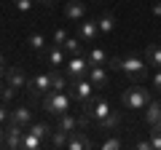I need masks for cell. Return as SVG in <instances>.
Masks as SVG:
<instances>
[{
    "mask_svg": "<svg viewBox=\"0 0 161 150\" xmlns=\"http://www.w3.org/2000/svg\"><path fill=\"white\" fill-rule=\"evenodd\" d=\"M27 91H30V97H40V94L51 91V75H48V72H40V75H35L32 81L27 83Z\"/></svg>",
    "mask_w": 161,
    "mask_h": 150,
    "instance_id": "obj_10",
    "label": "cell"
},
{
    "mask_svg": "<svg viewBox=\"0 0 161 150\" xmlns=\"http://www.w3.org/2000/svg\"><path fill=\"white\" fill-rule=\"evenodd\" d=\"M27 46H30V48H35V51H40V54H43V51L48 48V40H46V35H40V32H32V35L27 38Z\"/></svg>",
    "mask_w": 161,
    "mask_h": 150,
    "instance_id": "obj_23",
    "label": "cell"
},
{
    "mask_svg": "<svg viewBox=\"0 0 161 150\" xmlns=\"http://www.w3.org/2000/svg\"><path fill=\"white\" fill-rule=\"evenodd\" d=\"M89 81H92V86L94 88H105L110 83V75H108V70L102 67V64H94V67H89V75H86Z\"/></svg>",
    "mask_w": 161,
    "mask_h": 150,
    "instance_id": "obj_12",
    "label": "cell"
},
{
    "mask_svg": "<svg viewBox=\"0 0 161 150\" xmlns=\"http://www.w3.org/2000/svg\"><path fill=\"white\" fill-rule=\"evenodd\" d=\"M148 102H150V91L142 86H129L121 94V104L126 110H142V107H148Z\"/></svg>",
    "mask_w": 161,
    "mask_h": 150,
    "instance_id": "obj_3",
    "label": "cell"
},
{
    "mask_svg": "<svg viewBox=\"0 0 161 150\" xmlns=\"http://www.w3.org/2000/svg\"><path fill=\"white\" fill-rule=\"evenodd\" d=\"M27 131H32L35 137H40L43 142H48V139H51L54 126H51V123H46V121H32V123L27 126Z\"/></svg>",
    "mask_w": 161,
    "mask_h": 150,
    "instance_id": "obj_15",
    "label": "cell"
},
{
    "mask_svg": "<svg viewBox=\"0 0 161 150\" xmlns=\"http://www.w3.org/2000/svg\"><path fill=\"white\" fill-rule=\"evenodd\" d=\"M64 40H67V32H64V29H57V32H54V38H51V43H54V46H62Z\"/></svg>",
    "mask_w": 161,
    "mask_h": 150,
    "instance_id": "obj_30",
    "label": "cell"
},
{
    "mask_svg": "<svg viewBox=\"0 0 161 150\" xmlns=\"http://www.w3.org/2000/svg\"><path fill=\"white\" fill-rule=\"evenodd\" d=\"M38 3H40V6H46V8H51V6H54V0H38Z\"/></svg>",
    "mask_w": 161,
    "mask_h": 150,
    "instance_id": "obj_37",
    "label": "cell"
},
{
    "mask_svg": "<svg viewBox=\"0 0 161 150\" xmlns=\"http://www.w3.org/2000/svg\"><path fill=\"white\" fill-rule=\"evenodd\" d=\"M43 62L48 64V67H64L67 64V54H64V48L62 46H48L46 51H43Z\"/></svg>",
    "mask_w": 161,
    "mask_h": 150,
    "instance_id": "obj_9",
    "label": "cell"
},
{
    "mask_svg": "<svg viewBox=\"0 0 161 150\" xmlns=\"http://www.w3.org/2000/svg\"><path fill=\"white\" fill-rule=\"evenodd\" d=\"M83 13H86V3H83V0H67V3H64V16H67L70 22H80Z\"/></svg>",
    "mask_w": 161,
    "mask_h": 150,
    "instance_id": "obj_13",
    "label": "cell"
},
{
    "mask_svg": "<svg viewBox=\"0 0 161 150\" xmlns=\"http://www.w3.org/2000/svg\"><path fill=\"white\" fill-rule=\"evenodd\" d=\"M57 129H62V131L73 134L75 129H78V118L70 115V113H64V115H59V118H57Z\"/></svg>",
    "mask_w": 161,
    "mask_h": 150,
    "instance_id": "obj_19",
    "label": "cell"
},
{
    "mask_svg": "<svg viewBox=\"0 0 161 150\" xmlns=\"http://www.w3.org/2000/svg\"><path fill=\"white\" fill-rule=\"evenodd\" d=\"M43 110L51 118H59L64 113H70V94L67 91H46L43 97Z\"/></svg>",
    "mask_w": 161,
    "mask_h": 150,
    "instance_id": "obj_1",
    "label": "cell"
},
{
    "mask_svg": "<svg viewBox=\"0 0 161 150\" xmlns=\"http://www.w3.org/2000/svg\"><path fill=\"white\" fill-rule=\"evenodd\" d=\"M153 88H156V91H161V67L156 70V75H153Z\"/></svg>",
    "mask_w": 161,
    "mask_h": 150,
    "instance_id": "obj_33",
    "label": "cell"
},
{
    "mask_svg": "<svg viewBox=\"0 0 161 150\" xmlns=\"http://www.w3.org/2000/svg\"><path fill=\"white\" fill-rule=\"evenodd\" d=\"M0 147H6V126L0 123Z\"/></svg>",
    "mask_w": 161,
    "mask_h": 150,
    "instance_id": "obj_34",
    "label": "cell"
},
{
    "mask_svg": "<svg viewBox=\"0 0 161 150\" xmlns=\"http://www.w3.org/2000/svg\"><path fill=\"white\" fill-rule=\"evenodd\" d=\"M14 97H16V88L6 83V88L0 91V102H6V104H8V102H14Z\"/></svg>",
    "mask_w": 161,
    "mask_h": 150,
    "instance_id": "obj_26",
    "label": "cell"
},
{
    "mask_svg": "<svg viewBox=\"0 0 161 150\" xmlns=\"http://www.w3.org/2000/svg\"><path fill=\"white\" fill-rule=\"evenodd\" d=\"M99 147H102V150H118V147H121V139H118V137H110V139H105Z\"/></svg>",
    "mask_w": 161,
    "mask_h": 150,
    "instance_id": "obj_27",
    "label": "cell"
},
{
    "mask_svg": "<svg viewBox=\"0 0 161 150\" xmlns=\"http://www.w3.org/2000/svg\"><path fill=\"white\" fill-rule=\"evenodd\" d=\"M97 24H99V32H102V35H110V32L115 29V16H113L110 11H105L102 16L97 19Z\"/></svg>",
    "mask_w": 161,
    "mask_h": 150,
    "instance_id": "obj_21",
    "label": "cell"
},
{
    "mask_svg": "<svg viewBox=\"0 0 161 150\" xmlns=\"http://www.w3.org/2000/svg\"><path fill=\"white\" fill-rule=\"evenodd\" d=\"M86 59H89V67H94V64L108 67V62H110V56L105 54V48H92V51L86 54Z\"/></svg>",
    "mask_w": 161,
    "mask_h": 150,
    "instance_id": "obj_18",
    "label": "cell"
},
{
    "mask_svg": "<svg viewBox=\"0 0 161 150\" xmlns=\"http://www.w3.org/2000/svg\"><path fill=\"white\" fill-rule=\"evenodd\" d=\"M6 70H8V67H6V59L0 56V78H3V75H6Z\"/></svg>",
    "mask_w": 161,
    "mask_h": 150,
    "instance_id": "obj_36",
    "label": "cell"
},
{
    "mask_svg": "<svg viewBox=\"0 0 161 150\" xmlns=\"http://www.w3.org/2000/svg\"><path fill=\"white\" fill-rule=\"evenodd\" d=\"M14 8L16 11H30L32 8V0H14Z\"/></svg>",
    "mask_w": 161,
    "mask_h": 150,
    "instance_id": "obj_31",
    "label": "cell"
},
{
    "mask_svg": "<svg viewBox=\"0 0 161 150\" xmlns=\"http://www.w3.org/2000/svg\"><path fill=\"white\" fill-rule=\"evenodd\" d=\"M150 11H153V16H161V0H158V3H153V8H150Z\"/></svg>",
    "mask_w": 161,
    "mask_h": 150,
    "instance_id": "obj_35",
    "label": "cell"
},
{
    "mask_svg": "<svg viewBox=\"0 0 161 150\" xmlns=\"http://www.w3.org/2000/svg\"><path fill=\"white\" fill-rule=\"evenodd\" d=\"M150 145L156 150H161V129H150Z\"/></svg>",
    "mask_w": 161,
    "mask_h": 150,
    "instance_id": "obj_29",
    "label": "cell"
},
{
    "mask_svg": "<svg viewBox=\"0 0 161 150\" xmlns=\"http://www.w3.org/2000/svg\"><path fill=\"white\" fill-rule=\"evenodd\" d=\"M118 126H121V113H118V110H110L102 121H97V129H99V131H115Z\"/></svg>",
    "mask_w": 161,
    "mask_h": 150,
    "instance_id": "obj_14",
    "label": "cell"
},
{
    "mask_svg": "<svg viewBox=\"0 0 161 150\" xmlns=\"http://www.w3.org/2000/svg\"><path fill=\"white\" fill-rule=\"evenodd\" d=\"M67 147L70 150H92L94 142H92V137H89L83 129H75V131L70 134V139H67Z\"/></svg>",
    "mask_w": 161,
    "mask_h": 150,
    "instance_id": "obj_11",
    "label": "cell"
},
{
    "mask_svg": "<svg viewBox=\"0 0 161 150\" xmlns=\"http://www.w3.org/2000/svg\"><path fill=\"white\" fill-rule=\"evenodd\" d=\"M134 147H137V150H150L153 145H150V139H137V142H134Z\"/></svg>",
    "mask_w": 161,
    "mask_h": 150,
    "instance_id": "obj_32",
    "label": "cell"
},
{
    "mask_svg": "<svg viewBox=\"0 0 161 150\" xmlns=\"http://www.w3.org/2000/svg\"><path fill=\"white\" fill-rule=\"evenodd\" d=\"M8 121H11V110H8V104H6V102H0V123L6 126Z\"/></svg>",
    "mask_w": 161,
    "mask_h": 150,
    "instance_id": "obj_28",
    "label": "cell"
},
{
    "mask_svg": "<svg viewBox=\"0 0 161 150\" xmlns=\"http://www.w3.org/2000/svg\"><path fill=\"white\" fill-rule=\"evenodd\" d=\"M24 131H27V129H24L22 123L8 121L6 123V147L8 150H19V147H22V134Z\"/></svg>",
    "mask_w": 161,
    "mask_h": 150,
    "instance_id": "obj_6",
    "label": "cell"
},
{
    "mask_svg": "<svg viewBox=\"0 0 161 150\" xmlns=\"http://www.w3.org/2000/svg\"><path fill=\"white\" fill-rule=\"evenodd\" d=\"M67 139H70V134H67V131H62V129H57V126H54L48 145H51V147H67Z\"/></svg>",
    "mask_w": 161,
    "mask_h": 150,
    "instance_id": "obj_24",
    "label": "cell"
},
{
    "mask_svg": "<svg viewBox=\"0 0 161 150\" xmlns=\"http://www.w3.org/2000/svg\"><path fill=\"white\" fill-rule=\"evenodd\" d=\"M92 91H94V86H92V81L89 78H80V81H73L67 86V94H70V99L73 102H78V104H83L89 97H92Z\"/></svg>",
    "mask_w": 161,
    "mask_h": 150,
    "instance_id": "obj_5",
    "label": "cell"
},
{
    "mask_svg": "<svg viewBox=\"0 0 161 150\" xmlns=\"http://www.w3.org/2000/svg\"><path fill=\"white\" fill-rule=\"evenodd\" d=\"M80 38H67V40L62 43V48H64V54H70V56H78V54H83V46H80Z\"/></svg>",
    "mask_w": 161,
    "mask_h": 150,
    "instance_id": "obj_25",
    "label": "cell"
},
{
    "mask_svg": "<svg viewBox=\"0 0 161 150\" xmlns=\"http://www.w3.org/2000/svg\"><path fill=\"white\" fill-rule=\"evenodd\" d=\"M92 3H102V0H92Z\"/></svg>",
    "mask_w": 161,
    "mask_h": 150,
    "instance_id": "obj_39",
    "label": "cell"
},
{
    "mask_svg": "<svg viewBox=\"0 0 161 150\" xmlns=\"http://www.w3.org/2000/svg\"><path fill=\"white\" fill-rule=\"evenodd\" d=\"M121 72L126 75L132 83H140V81H145V75H148V62L145 59H140V56H121Z\"/></svg>",
    "mask_w": 161,
    "mask_h": 150,
    "instance_id": "obj_2",
    "label": "cell"
},
{
    "mask_svg": "<svg viewBox=\"0 0 161 150\" xmlns=\"http://www.w3.org/2000/svg\"><path fill=\"white\" fill-rule=\"evenodd\" d=\"M6 83L8 86H14L16 91H22V88H27V72H24V67H19V64H14V67L6 70Z\"/></svg>",
    "mask_w": 161,
    "mask_h": 150,
    "instance_id": "obj_8",
    "label": "cell"
},
{
    "mask_svg": "<svg viewBox=\"0 0 161 150\" xmlns=\"http://www.w3.org/2000/svg\"><path fill=\"white\" fill-rule=\"evenodd\" d=\"M145 62H148V67H161V46H156V43L145 46Z\"/></svg>",
    "mask_w": 161,
    "mask_h": 150,
    "instance_id": "obj_17",
    "label": "cell"
},
{
    "mask_svg": "<svg viewBox=\"0 0 161 150\" xmlns=\"http://www.w3.org/2000/svg\"><path fill=\"white\" fill-rule=\"evenodd\" d=\"M11 121H16V123H22L24 129L32 123V110L27 107V104H19V107H14L11 110Z\"/></svg>",
    "mask_w": 161,
    "mask_h": 150,
    "instance_id": "obj_16",
    "label": "cell"
},
{
    "mask_svg": "<svg viewBox=\"0 0 161 150\" xmlns=\"http://www.w3.org/2000/svg\"><path fill=\"white\" fill-rule=\"evenodd\" d=\"M64 75H67V81H80V78H86L89 75V59L83 56V54H78V56H70V62L64 64Z\"/></svg>",
    "mask_w": 161,
    "mask_h": 150,
    "instance_id": "obj_4",
    "label": "cell"
},
{
    "mask_svg": "<svg viewBox=\"0 0 161 150\" xmlns=\"http://www.w3.org/2000/svg\"><path fill=\"white\" fill-rule=\"evenodd\" d=\"M99 24H97V19H80V24H78V38L83 43H94L99 38Z\"/></svg>",
    "mask_w": 161,
    "mask_h": 150,
    "instance_id": "obj_7",
    "label": "cell"
},
{
    "mask_svg": "<svg viewBox=\"0 0 161 150\" xmlns=\"http://www.w3.org/2000/svg\"><path fill=\"white\" fill-rule=\"evenodd\" d=\"M3 88H6V83H3V78H0V91H3Z\"/></svg>",
    "mask_w": 161,
    "mask_h": 150,
    "instance_id": "obj_38",
    "label": "cell"
},
{
    "mask_svg": "<svg viewBox=\"0 0 161 150\" xmlns=\"http://www.w3.org/2000/svg\"><path fill=\"white\" fill-rule=\"evenodd\" d=\"M43 145H46V142H43L40 137H35L32 131H24L22 134V150H38V147H43Z\"/></svg>",
    "mask_w": 161,
    "mask_h": 150,
    "instance_id": "obj_22",
    "label": "cell"
},
{
    "mask_svg": "<svg viewBox=\"0 0 161 150\" xmlns=\"http://www.w3.org/2000/svg\"><path fill=\"white\" fill-rule=\"evenodd\" d=\"M145 121H148V126H153V123H161V102H148V110H145Z\"/></svg>",
    "mask_w": 161,
    "mask_h": 150,
    "instance_id": "obj_20",
    "label": "cell"
}]
</instances>
